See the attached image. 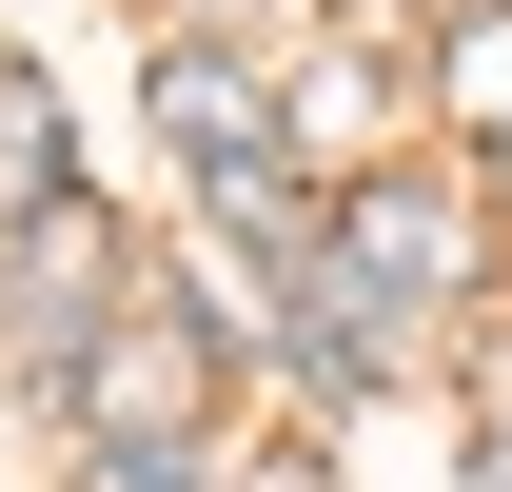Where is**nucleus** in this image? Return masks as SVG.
<instances>
[{
  "label": "nucleus",
  "instance_id": "4",
  "mask_svg": "<svg viewBox=\"0 0 512 492\" xmlns=\"http://www.w3.org/2000/svg\"><path fill=\"white\" fill-rule=\"evenodd\" d=\"M434 79H453V119H473V138H512V0H453Z\"/></svg>",
  "mask_w": 512,
  "mask_h": 492
},
{
  "label": "nucleus",
  "instance_id": "7",
  "mask_svg": "<svg viewBox=\"0 0 512 492\" xmlns=\"http://www.w3.org/2000/svg\"><path fill=\"white\" fill-rule=\"evenodd\" d=\"M473 492H512V433H493V453H473Z\"/></svg>",
  "mask_w": 512,
  "mask_h": 492
},
{
  "label": "nucleus",
  "instance_id": "1",
  "mask_svg": "<svg viewBox=\"0 0 512 492\" xmlns=\"http://www.w3.org/2000/svg\"><path fill=\"white\" fill-rule=\"evenodd\" d=\"M99 315H119V217L60 178V197H20V217H0V335H20V374L60 394V355L99 335Z\"/></svg>",
  "mask_w": 512,
  "mask_h": 492
},
{
  "label": "nucleus",
  "instance_id": "5",
  "mask_svg": "<svg viewBox=\"0 0 512 492\" xmlns=\"http://www.w3.org/2000/svg\"><path fill=\"white\" fill-rule=\"evenodd\" d=\"M60 178H79L60 99H40V79H0V217H20V197H60Z\"/></svg>",
  "mask_w": 512,
  "mask_h": 492
},
{
  "label": "nucleus",
  "instance_id": "2",
  "mask_svg": "<svg viewBox=\"0 0 512 492\" xmlns=\"http://www.w3.org/2000/svg\"><path fill=\"white\" fill-rule=\"evenodd\" d=\"M197 374H217L197 315H99V335L60 355V414L79 433H197Z\"/></svg>",
  "mask_w": 512,
  "mask_h": 492
},
{
  "label": "nucleus",
  "instance_id": "6",
  "mask_svg": "<svg viewBox=\"0 0 512 492\" xmlns=\"http://www.w3.org/2000/svg\"><path fill=\"white\" fill-rule=\"evenodd\" d=\"M99 492H217L197 433H99Z\"/></svg>",
  "mask_w": 512,
  "mask_h": 492
},
{
  "label": "nucleus",
  "instance_id": "3",
  "mask_svg": "<svg viewBox=\"0 0 512 492\" xmlns=\"http://www.w3.org/2000/svg\"><path fill=\"white\" fill-rule=\"evenodd\" d=\"M335 256H355V276H394V296H453V276H473V217H453L434 178H355Z\"/></svg>",
  "mask_w": 512,
  "mask_h": 492
}]
</instances>
